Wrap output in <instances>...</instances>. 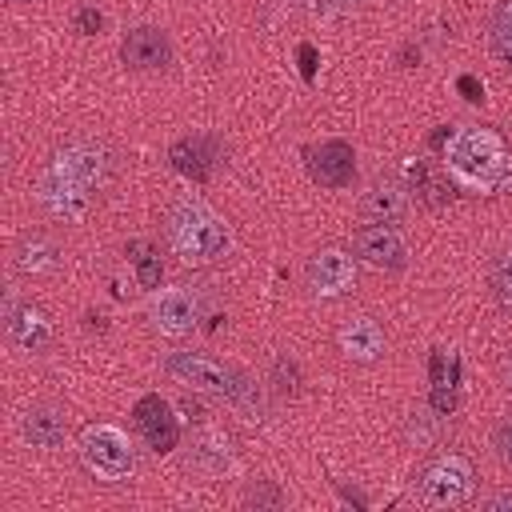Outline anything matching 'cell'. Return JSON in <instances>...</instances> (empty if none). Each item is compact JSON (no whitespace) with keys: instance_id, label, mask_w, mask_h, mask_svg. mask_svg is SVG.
I'll return each mask as SVG.
<instances>
[{"instance_id":"obj_1","label":"cell","mask_w":512,"mask_h":512,"mask_svg":"<svg viewBox=\"0 0 512 512\" xmlns=\"http://www.w3.org/2000/svg\"><path fill=\"white\" fill-rule=\"evenodd\" d=\"M112 172V156L100 140H72L56 160L48 164L40 180V200L60 220H80L96 204L104 180Z\"/></svg>"},{"instance_id":"obj_2","label":"cell","mask_w":512,"mask_h":512,"mask_svg":"<svg viewBox=\"0 0 512 512\" xmlns=\"http://www.w3.org/2000/svg\"><path fill=\"white\" fill-rule=\"evenodd\" d=\"M164 368H168L180 384H192V388H204V392L220 396V400L232 404L240 416L264 420V396H260L256 380H252L244 368H236V364H228V360H220V356H208V352H172V356L164 360Z\"/></svg>"},{"instance_id":"obj_3","label":"cell","mask_w":512,"mask_h":512,"mask_svg":"<svg viewBox=\"0 0 512 512\" xmlns=\"http://www.w3.org/2000/svg\"><path fill=\"white\" fill-rule=\"evenodd\" d=\"M168 244L184 264H212L232 248V236L204 200L188 196L168 212Z\"/></svg>"},{"instance_id":"obj_4","label":"cell","mask_w":512,"mask_h":512,"mask_svg":"<svg viewBox=\"0 0 512 512\" xmlns=\"http://www.w3.org/2000/svg\"><path fill=\"white\" fill-rule=\"evenodd\" d=\"M444 160L480 188H500L512 180V152L492 128H456L444 144Z\"/></svg>"},{"instance_id":"obj_5","label":"cell","mask_w":512,"mask_h":512,"mask_svg":"<svg viewBox=\"0 0 512 512\" xmlns=\"http://www.w3.org/2000/svg\"><path fill=\"white\" fill-rule=\"evenodd\" d=\"M80 460L100 480H128L136 472V452L128 436L112 424H88L80 432Z\"/></svg>"},{"instance_id":"obj_6","label":"cell","mask_w":512,"mask_h":512,"mask_svg":"<svg viewBox=\"0 0 512 512\" xmlns=\"http://www.w3.org/2000/svg\"><path fill=\"white\" fill-rule=\"evenodd\" d=\"M472 488H476L472 464H468L464 456L448 452V456H440V460H432V464L424 468V476H420V504H428V508H448V504L468 500Z\"/></svg>"},{"instance_id":"obj_7","label":"cell","mask_w":512,"mask_h":512,"mask_svg":"<svg viewBox=\"0 0 512 512\" xmlns=\"http://www.w3.org/2000/svg\"><path fill=\"white\" fill-rule=\"evenodd\" d=\"M132 424L140 432V440L152 448V452H172L176 440H180V420L172 412V404L160 396V392H148L132 404Z\"/></svg>"},{"instance_id":"obj_8","label":"cell","mask_w":512,"mask_h":512,"mask_svg":"<svg viewBox=\"0 0 512 512\" xmlns=\"http://www.w3.org/2000/svg\"><path fill=\"white\" fill-rule=\"evenodd\" d=\"M352 244H356V256L364 264H372V268L400 272L408 264V248H404V236L396 232V224H380V220L360 224L356 236H352Z\"/></svg>"},{"instance_id":"obj_9","label":"cell","mask_w":512,"mask_h":512,"mask_svg":"<svg viewBox=\"0 0 512 512\" xmlns=\"http://www.w3.org/2000/svg\"><path fill=\"white\" fill-rule=\"evenodd\" d=\"M4 332H8V340L16 348H24L32 356H40L52 344V320L32 300H8V308H4Z\"/></svg>"},{"instance_id":"obj_10","label":"cell","mask_w":512,"mask_h":512,"mask_svg":"<svg viewBox=\"0 0 512 512\" xmlns=\"http://www.w3.org/2000/svg\"><path fill=\"white\" fill-rule=\"evenodd\" d=\"M168 164H172L184 180L204 184V180H212V172H216V164H220V144H216V136H204V132L180 136V140H172V148H168Z\"/></svg>"},{"instance_id":"obj_11","label":"cell","mask_w":512,"mask_h":512,"mask_svg":"<svg viewBox=\"0 0 512 512\" xmlns=\"http://www.w3.org/2000/svg\"><path fill=\"white\" fill-rule=\"evenodd\" d=\"M120 60L136 72H160L168 68L172 60V44H168V32L156 28V24H136L128 28L124 44H120Z\"/></svg>"},{"instance_id":"obj_12","label":"cell","mask_w":512,"mask_h":512,"mask_svg":"<svg viewBox=\"0 0 512 512\" xmlns=\"http://www.w3.org/2000/svg\"><path fill=\"white\" fill-rule=\"evenodd\" d=\"M308 176L320 188H348L356 180V152L348 140H324L308 148Z\"/></svg>"},{"instance_id":"obj_13","label":"cell","mask_w":512,"mask_h":512,"mask_svg":"<svg viewBox=\"0 0 512 512\" xmlns=\"http://www.w3.org/2000/svg\"><path fill=\"white\" fill-rule=\"evenodd\" d=\"M356 284V264L340 248H320L308 260V288L316 296H344Z\"/></svg>"},{"instance_id":"obj_14","label":"cell","mask_w":512,"mask_h":512,"mask_svg":"<svg viewBox=\"0 0 512 512\" xmlns=\"http://www.w3.org/2000/svg\"><path fill=\"white\" fill-rule=\"evenodd\" d=\"M152 320L168 336H188L196 328V320H200V300L192 292H184V288H168V292L156 296Z\"/></svg>"},{"instance_id":"obj_15","label":"cell","mask_w":512,"mask_h":512,"mask_svg":"<svg viewBox=\"0 0 512 512\" xmlns=\"http://www.w3.org/2000/svg\"><path fill=\"white\" fill-rule=\"evenodd\" d=\"M408 188H412L416 200H420L424 208H432V212H440V208H448V204L456 200V184H452L448 172H444L440 164H432V160H412V164H408Z\"/></svg>"},{"instance_id":"obj_16","label":"cell","mask_w":512,"mask_h":512,"mask_svg":"<svg viewBox=\"0 0 512 512\" xmlns=\"http://www.w3.org/2000/svg\"><path fill=\"white\" fill-rule=\"evenodd\" d=\"M16 424H20V436H24L32 448H44V452L64 448L68 424H64V416H60L56 408H48V404H32V408L20 412Z\"/></svg>"},{"instance_id":"obj_17","label":"cell","mask_w":512,"mask_h":512,"mask_svg":"<svg viewBox=\"0 0 512 512\" xmlns=\"http://www.w3.org/2000/svg\"><path fill=\"white\" fill-rule=\"evenodd\" d=\"M336 340H340V352H344L348 360H360V364H372V360H380V352H384V332H380V324L368 320V316L348 320V324L336 332Z\"/></svg>"},{"instance_id":"obj_18","label":"cell","mask_w":512,"mask_h":512,"mask_svg":"<svg viewBox=\"0 0 512 512\" xmlns=\"http://www.w3.org/2000/svg\"><path fill=\"white\" fill-rule=\"evenodd\" d=\"M12 264L24 276H44V272H52L60 264V248L44 232H28V236H20V244L12 252Z\"/></svg>"},{"instance_id":"obj_19","label":"cell","mask_w":512,"mask_h":512,"mask_svg":"<svg viewBox=\"0 0 512 512\" xmlns=\"http://www.w3.org/2000/svg\"><path fill=\"white\" fill-rule=\"evenodd\" d=\"M360 212L368 220H380V224H400L408 216V196L396 184H372L360 200Z\"/></svg>"},{"instance_id":"obj_20","label":"cell","mask_w":512,"mask_h":512,"mask_svg":"<svg viewBox=\"0 0 512 512\" xmlns=\"http://www.w3.org/2000/svg\"><path fill=\"white\" fill-rule=\"evenodd\" d=\"M124 256H128V264L136 268V284H140V288H160L164 264H160V248H156L152 240H128Z\"/></svg>"},{"instance_id":"obj_21","label":"cell","mask_w":512,"mask_h":512,"mask_svg":"<svg viewBox=\"0 0 512 512\" xmlns=\"http://www.w3.org/2000/svg\"><path fill=\"white\" fill-rule=\"evenodd\" d=\"M192 464L200 472H224L232 464V452H228V436L224 432H204L196 444H192Z\"/></svg>"},{"instance_id":"obj_22","label":"cell","mask_w":512,"mask_h":512,"mask_svg":"<svg viewBox=\"0 0 512 512\" xmlns=\"http://www.w3.org/2000/svg\"><path fill=\"white\" fill-rule=\"evenodd\" d=\"M488 40H492V52L512 68V0H496L488 16Z\"/></svg>"},{"instance_id":"obj_23","label":"cell","mask_w":512,"mask_h":512,"mask_svg":"<svg viewBox=\"0 0 512 512\" xmlns=\"http://www.w3.org/2000/svg\"><path fill=\"white\" fill-rule=\"evenodd\" d=\"M488 284H492V296L504 312H512V248H504L496 260H492V272H488Z\"/></svg>"},{"instance_id":"obj_24","label":"cell","mask_w":512,"mask_h":512,"mask_svg":"<svg viewBox=\"0 0 512 512\" xmlns=\"http://www.w3.org/2000/svg\"><path fill=\"white\" fill-rule=\"evenodd\" d=\"M272 384H276L280 396H296L300 392V368H296V360L288 352H280L272 360Z\"/></svg>"},{"instance_id":"obj_25","label":"cell","mask_w":512,"mask_h":512,"mask_svg":"<svg viewBox=\"0 0 512 512\" xmlns=\"http://www.w3.org/2000/svg\"><path fill=\"white\" fill-rule=\"evenodd\" d=\"M244 504H252V508H280L284 496H280V488H276L272 480H256V484L244 492Z\"/></svg>"},{"instance_id":"obj_26","label":"cell","mask_w":512,"mask_h":512,"mask_svg":"<svg viewBox=\"0 0 512 512\" xmlns=\"http://www.w3.org/2000/svg\"><path fill=\"white\" fill-rule=\"evenodd\" d=\"M296 60H300V76L312 84V80H316V64H320V52H316V44H308V40H304V44L296 48Z\"/></svg>"},{"instance_id":"obj_27","label":"cell","mask_w":512,"mask_h":512,"mask_svg":"<svg viewBox=\"0 0 512 512\" xmlns=\"http://www.w3.org/2000/svg\"><path fill=\"white\" fill-rule=\"evenodd\" d=\"M76 28H80L84 36H96V32L104 28V12H100V8H80V12H76Z\"/></svg>"},{"instance_id":"obj_28","label":"cell","mask_w":512,"mask_h":512,"mask_svg":"<svg viewBox=\"0 0 512 512\" xmlns=\"http://www.w3.org/2000/svg\"><path fill=\"white\" fill-rule=\"evenodd\" d=\"M456 92H460L468 104H484V84H480L476 76H468V72L456 80Z\"/></svg>"},{"instance_id":"obj_29","label":"cell","mask_w":512,"mask_h":512,"mask_svg":"<svg viewBox=\"0 0 512 512\" xmlns=\"http://www.w3.org/2000/svg\"><path fill=\"white\" fill-rule=\"evenodd\" d=\"M492 448H496V456H500V460L512 468V420L496 428V440H492Z\"/></svg>"},{"instance_id":"obj_30","label":"cell","mask_w":512,"mask_h":512,"mask_svg":"<svg viewBox=\"0 0 512 512\" xmlns=\"http://www.w3.org/2000/svg\"><path fill=\"white\" fill-rule=\"evenodd\" d=\"M484 508H488V512H512V492H496V496H488Z\"/></svg>"},{"instance_id":"obj_31","label":"cell","mask_w":512,"mask_h":512,"mask_svg":"<svg viewBox=\"0 0 512 512\" xmlns=\"http://www.w3.org/2000/svg\"><path fill=\"white\" fill-rule=\"evenodd\" d=\"M508 388H512V364H508Z\"/></svg>"},{"instance_id":"obj_32","label":"cell","mask_w":512,"mask_h":512,"mask_svg":"<svg viewBox=\"0 0 512 512\" xmlns=\"http://www.w3.org/2000/svg\"><path fill=\"white\" fill-rule=\"evenodd\" d=\"M336 4H356V0H336Z\"/></svg>"}]
</instances>
